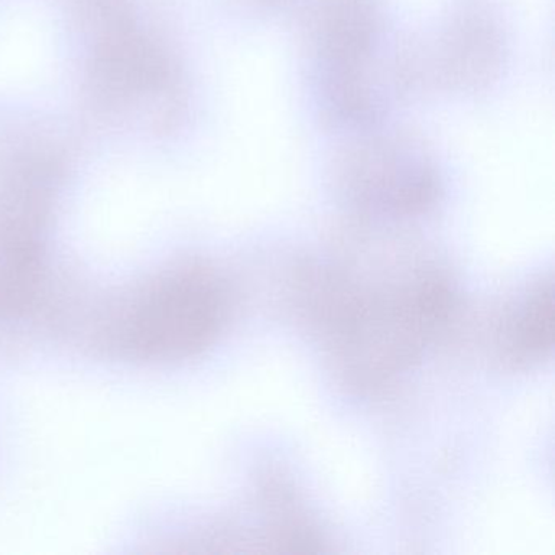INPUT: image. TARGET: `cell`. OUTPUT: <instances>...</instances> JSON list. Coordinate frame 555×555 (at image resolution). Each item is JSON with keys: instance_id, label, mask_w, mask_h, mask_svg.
<instances>
[{"instance_id": "3957f363", "label": "cell", "mask_w": 555, "mask_h": 555, "mask_svg": "<svg viewBox=\"0 0 555 555\" xmlns=\"http://www.w3.org/2000/svg\"><path fill=\"white\" fill-rule=\"evenodd\" d=\"M554 346V278L547 272L506 301L493 327V350L509 372H529L552 359Z\"/></svg>"}, {"instance_id": "6da1fadb", "label": "cell", "mask_w": 555, "mask_h": 555, "mask_svg": "<svg viewBox=\"0 0 555 555\" xmlns=\"http://www.w3.org/2000/svg\"><path fill=\"white\" fill-rule=\"evenodd\" d=\"M295 317L350 395L385 392L448 333L456 281L435 256L386 243L357 220L347 242L301 262L292 279Z\"/></svg>"}, {"instance_id": "7a4b0ae2", "label": "cell", "mask_w": 555, "mask_h": 555, "mask_svg": "<svg viewBox=\"0 0 555 555\" xmlns=\"http://www.w3.org/2000/svg\"><path fill=\"white\" fill-rule=\"evenodd\" d=\"M232 292L209 266L188 262L155 279L132 307L122 346L154 362H180L206 352L222 336Z\"/></svg>"}]
</instances>
